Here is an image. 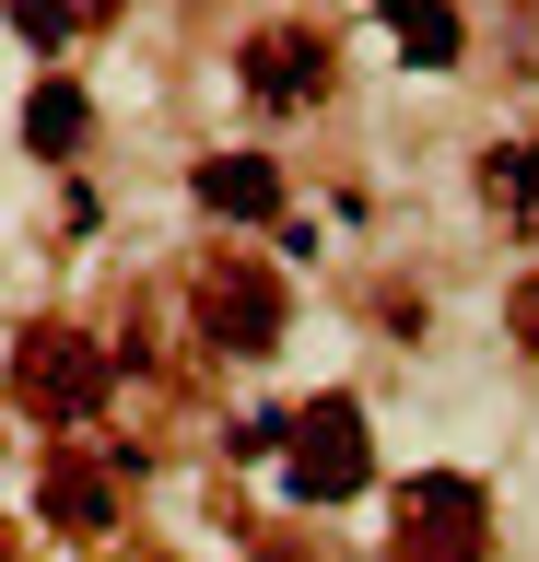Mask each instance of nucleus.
<instances>
[{
  "label": "nucleus",
  "instance_id": "obj_1",
  "mask_svg": "<svg viewBox=\"0 0 539 562\" xmlns=\"http://www.w3.org/2000/svg\"><path fill=\"white\" fill-rule=\"evenodd\" d=\"M375 481V434H363V398H305L282 446V492L293 504H352Z\"/></svg>",
  "mask_w": 539,
  "mask_h": 562
},
{
  "label": "nucleus",
  "instance_id": "obj_2",
  "mask_svg": "<svg viewBox=\"0 0 539 562\" xmlns=\"http://www.w3.org/2000/svg\"><path fill=\"white\" fill-rule=\"evenodd\" d=\"M106 351L82 340V328H24V340H12V398H24V411L47 422V434H71V422H94L106 411Z\"/></svg>",
  "mask_w": 539,
  "mask_h": 562
},
{
  "label": "nucleus",
  "instance_id": "obj_3",
  "mask_svg": "<svg viewBox=\"0 0 539 562\" xmlns=\"http://www.w3.org/2000/svg\"><path fill=\"white\" fill-rule=\"evenodd\" d=\"M493 551V504L469 469H423L398 492V562H481Z\"/></svg>",
  "mask_w": 539,
  "mask_h": 562
},
{
  "label": "nucleus",
  "instance_id": "obj_4",
  "mask_svg": "<svg viewBox=\"0 0 539 562\" xmlns=\"http://www.w3.org/2000/svg\"><path fill=\"white\" fill-rule=\"evenodd\" d=\"M200 328H212V351H270L282 340V316H293V293H282V270H258V258H200Z\"/></svg>",
  "mask_w": 539,
  "mask_h": 562
},
{
  "label": "nucleus",
  "instance_id": "obj_5",
  "mask_svg": "<svg viewBox=\"0 0 539 562\" xmlns=\"http://www.w3.org/2000/svg\"><path fill=\"white\" fill-rule=\"evenodd\" d=\"M247 94H270V105H317L328 94V35L317 24H270V35H247Z\"/></svg>",
  "mask_w": 539,
  "mask_h": 562
},
{
  "label": "nucleus",
  "instance_id": "obj_6",
  "mask_svg": "<svg viewBox=\"0 0 539 562\" xmlns=\"http://www.w3.org/2000/svg\"><path fill=\"white\" fill-rule=\"evenodd\" d=\"M36 516L59 527V539H106V527H117V469H106V457H47Z\"/></svg>",
  "mask_w": 539,
  "mask_h": 562
},
{
  "label": "nucleus",
  "instance_id": "obj_7",
  "mask_svg": "<svg viewBox=\"0 0 539 562\" xmlns=\"http://www.w3.org/2000/svg\"><path fill=\"white\" fill-rule=\"evenodd\" d=\"M188 188H200V211H223V223H282V165H270V153H212Z\"/></svg>",
  "mask_w": 539,
  "mask_h": 562
},
{
  "label": "nucleus",
  "instance_id": "obj_8",
  "mask_svg": "<svg viewBox=\"0 0 539 562\" xmlns=\"http://www.w3.org/2000/svg\"><path fill=\"white\" fill-rule=\"evenodd\" d=\"M388 35H398V59H423V70H446L469 47V35H458V0H388Z\"/></svg>",
  "mask_w": 539,
  "mask_h": 562
},
{
  "label": "nucleus",
  "instance_id": "obj_9",
  "mask_svg": "<svg viewBox=\"0 0 539 562\" xmlns=\"http://www.w3.org/2000/svg\"><path fill=\"white\" fill-rule=\"evenodd\" d=\"M481 200H493L504 223H539V140H493V153H481Z\"/></svg>",
  "mask_w": 539,
  "mask_h": 562
},
{
  "label": "nucleus",
  "instance_id": "obj_10",
  "mask_svg": "<svg viewBox=\"0 0 539 562\" xmlns=\"http://www.w3.org/2000/svg\"><path fill=\"white\" fill-rule=\"evenodd\" d=\"M82 130H94V105H82L71 82H36V105H24V140H36L47 165H59V153H82Z\"/></svg>",
  "mask_w": 539,
  "mask_h": 562
},
{
  "label": "nucleus",
  "instance_id": "obj_11",
  "mask_svg": "<svg viewBox=\"0 0 539 562\" xmlns=\"http://www.w3.org/2000/svg\"><path fill=\"white\" fill-rule=\"evenodd\" d=\"M12 24L36 35V47H71V35H82V0H12Z\"/></svg>",
  "mask_w": 539,
  "mask_h": 562
},
{
  "label": "nucleus",
  "instance_id": "obj_12",
  "mask_svg": "<svg viewBox=\"0 0 539 562\" xmlns=\"http://www.w3.org/2000/svg\"><path fill=\"white\" fill-rule=\"evenodd\" d=\"M516 340L539 351V281H516Z\"/></svg>",
  "mask_w": 539,
  "mask_h": 562
}]
</instances>
